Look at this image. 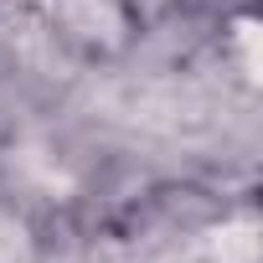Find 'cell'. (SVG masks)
Instances as JSON below:
<instances>
[{
	"label": "cell",
	"mask_w": 263,
	"mask_h": 263,
	"mask_svg": "<svg viewBox=\"0 0 263 263\" xmlns=\"http://www.w3.org/2000/svg\"><path fill=\"white\" fill-rule=\"evenodd\" d=\"M217 253H222V263H253L258 258V232L253 227H222Z\"/></svg>",
	"instance_id": "cell-1"
},
{
	"label": "cell",
	"mask_w": 263,
	"mask_h": 263,
	"mask_svg": "<svg viewBox=\"0 0 263 263\" xmlns=\"http://www.w3.org/2000/svg\"><path fill=\"white\" fill-rule=\"evenodd\" d=\"M0 263H26V237L16 222L0 217Z\"/></svg>",
	"instance_id": "cell-2"
},
{
	"label": "cell",
	"mask_w": 263,
	"mask_h": 263,
	"mask_svg": "<svg viewBox=\"0 0 263 263\" xmlns=\"http://www.w3.org/2000/svg\"><path fill=\"white\" fill-rule=\"evenodd\" d=\"M237 42H242V62H248V78H258V72H263V47H258V26H253V21H242V26H237Z\"/></svg>",
	"instance_id": "cell-3"
}]
</instances>
